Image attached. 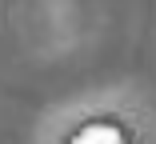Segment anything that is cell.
Masks as SVG:
<instances>
[{
  "label": "cell",
  "instance_id": "6da1fadb",
  "mask_svg": "<svg viewBox=\"0 0 156 144\" xmlns=\"http://www.w3.org/2000/svg\"><path fill=\"white\" fill-rule=\"evenodd\" d=\"M72 144H124V136H120L116 128H108V124H92V128H84Z\"/></svg>",
  "mask_w": 156,
  "mask_h": 144
}]
</instances>
